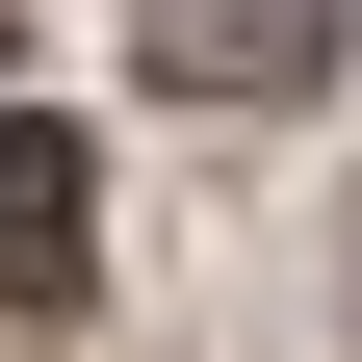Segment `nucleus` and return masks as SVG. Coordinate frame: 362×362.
Instances as JSON below:
<instances>
[{
	"label": "nucleus",
	"instance_id": "obj_1",
	"mask_svg": "<svg viewBox=\"0 0 362 362\" xmlns=\"http://www.w3.org/2000/svg\"><path fill=\"white\" fill-rule=\"evenodd\" d=\"M156 78L181 104H310L337 78V0H156Z\"/></svg>",
	"mask_w": 362,
	"mask_h": 362
},
{
	"label": "nucleus",
	"instance_id": "obj_2",
	"mask_svg": "<svg viewBox=\"0 0 362 362\" xmlns=\"http://www.w3.org/2000/svg\"><path fill=\"white\" fill-rule=\"evenodd\" d=\"M78 233H104V156H78L52 104H0V310H52V285H78Z\"/></svg>",
	"mask_w": 362,
	"mask_h": 362
}]
</instances>
